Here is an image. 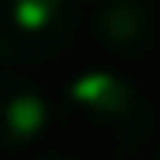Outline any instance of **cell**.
<instances>
[{
  "label": "cell",
  "instance_id": "cell-1",
  "mask_svg": "<svg viewBox=\"0 0 160 160\" xmlns=\"http://www.w3.org/2000/svg\"><path fill=\"white\" fill-rule=\"evenodd\" d=\"M56 116L78 149L101 157H130L149 134L142 93L112 71H86L71 78Z\"/></svg>",
  "mask_w": 160,
  "mask_h": 160
},
{
  "label": "cell",
  "instance_id": "cell-2",
  "mask_svg": "<svg viewBox=\"0 0 160 160\" xmlns=\"http://www.w3.org/2000/svg\"><path fill=\"white\" fill-rule=\"evenodd\" d=\"M75 22V0H0V60H52L71 45Z\"/></svg>",
  "mask_w": 160,
  "mask_h": 160
},
{
  "label": "cell",
  "instance_id": "cell-3",
  "mask_svg": "<svg viewBox=\"0 0 160 160\" xmlns=\"http://www.w3.org/2000/svg\"><path fill=\"white\" fill-rule=\"evenodd\" d=\"M97 41L123 60H138L157 45V15L145 0H104L93 15Z\"/></svg>",
  "mask_w": 160,
  "mask_h": 160
},
{
  "label": "cell",
  "instance_id": "cell-4",
  "mask_svg": "<svg viewBox=\"0 0 160 160\" xmlns=\"http://www.w3.org/2000/svg\"><path fill=\"white\" fill-rule=\"evenodd\" d=\"M48 127V104L19 75H0V149H26Z\"/></svg>",
  "mask_w": 160,
  "mask_h": 160
},
{
  "label": "cell",
  "instance_id": "cell-5",
  "mask_svg": "<svg viewBox=\"0 0 160 160\" xmlns=\"http://www.w3.org/2000/svg\"><path fill=\"white\" fill-rule=\"evenodd\" d=\"M41 160H71V157H41Z\"/></svg>",
  "mask_w": 160,
  "mask_h": 160
},
{
  "label": "cell",
  "instance_id": "cell-6",
  "mask_svg": "<svg viewBox=\"0 0 160 160\" xmlns=\"http://www.w3.org/2000/svg\"><path fill=\"white\" fill-rule=\"evenodd\" d=\"M153 160H160V149H157V157H153Z\"/></svg>",
  "mask_w": 160,
  "mask_h": 160
}]
</instances>
